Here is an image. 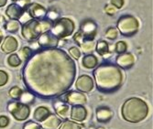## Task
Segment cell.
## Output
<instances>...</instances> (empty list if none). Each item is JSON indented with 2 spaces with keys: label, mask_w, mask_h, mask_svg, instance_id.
I'll return each mask as SVG.
<instances>
[{
  "label": "cell",
  "mask_w": 153,
  "mask_h": 129,
  "mask_svg": "<svg viewBox=\"0 0 153 129\" xmlns=\"http://www.w3.org/2000/svg\"><path fill=\"white\" fill-rule=\"evenodd\" d=\"M76 64L63 50L42 49L31 54L23 68V81L32 94L41 98L57 97L73 85Z\"/></svg>",
  "instance_id": "1"
},
{
  "label": "cell",
  "mask_w": 153,
  "mask_h": 129,
  "mask_svg": "<svg viewBox=\"0 0 153 129\" xmlns=\"http://www.w3.org/2000/svg\"><path fill=\"white\" fill-rule=\"evenodd\" d=\"M94 77L98 91L113 93L120 88L123 74L120 68L112 63H103L94 70Z\"/></svg>",
  "instance_id": "2"
},
{
  "label": "cell",
  "mask_w": 153,
  "mask_h": 129,
  "mask_svg": "<svg viewBox=\"0 0 153 129\" xmlns=\"http://www.w3.org/2000/svg\"><path fill=\"white\" fill-rule=\"evenodd\" d=\"M122 117L129 123H140L149 114V106L144 100L132 97L128 99L121 108Z\"/></svg>",
  "instance_id": "3"
},
{
  "label": "cell",
  "mask_w": 153,
  "mask_h": 129,
  "mask_svg": "<svg viewBox=\"0 0 153 129\" xmlns=\"http://www.w3.org/2000/svg\"><path fill=\"white\" fill-rule=\"evenodd\" d=\"M49 24L43 23L37 19H30L23 25L22 35L27 41H33L42 34L45 30H48Z\"/></svg>",
  "instance_id": "4"
},
{
  "label": "cell",
  "mask_w": 153,
  "mask_h": 129,
  "mask_svg": "<svg viewBox=\"0 0 153 129\" xmlns=\"http://www.w3.org/2000/svg\"><path fill=\"white\" fill-rule=\"evenodd\" d=\"M74 31V23L72 19L62 18L54 22L51 33L57 39H62L71 36Z\"/></svg>",
  "instance_id": "5"
},
{
  "label": "cell",
  "mask_w": 153,
  "mask_h": 129,
  "mask_svg": "<svg viewBox=\"0 0 153 129\" xmlns=\"http://www.w3.org/2000/svg\"><path fill=\"white\" fill-rule=\"evenodd\" d=\"M117 28L123 36L130 37L135 35L138 30V22L136 18L130 15L122 16L117 22Z\"/></svg>",
  "instance_id": "6"
},
{
  "label": "cell",
  "mask_w": 153,
  "mask_h": 129,
  "mask_svg": "<svg viewBox=\"0 0 153 129\" xmlns=\"http://www.w3.org/2000/svg\"><path fill=\"white\" fill-rule=\"evenodd\" d=\"M7 110L9 113H12L16 120L18 121H24L30 116V109L27 105H24L22 103H19L16 101H13L8 103L7 105Z\"/></svg>",
  "instance_id": "7"
},
{
  "label": "cell",
  "mask_w": 153,
  "mask_h": 129,
  "mask_svg": "<svg viewBox=\"0 0 153 129\" xmlns=\"http://www.w3.org/2000/svg\"><path fill=\"white\" fill-rule=\"evenodd\" d=\"M82 40H93L96 33V25L92 20H86L81 25V30L79 31Z\"/></svg>",
  "instance_id": "8"
},
{
  "label": "cell",
  "mask_w": 153,
  "mask_h": 129,
  "mask_svg": "<svg viewBox=\"0 0 153 129\" xmlns=\"http://www.w3.org/2000/svg\"><path fill=\"white\" fill-rule=\"evenodd\" d=\"M59 39H57L52 33L45 32L41 34L39 37L38 43L39 47L42 49H51V48H56L58 45Z\"/></svg>",
  "instance_id": "9"
},
{
  "label": "cell",
  "mask_w": 153,
  "mask_h": 129,
  "mask_svg": "<svg viewBox=\"0 0 153 129\" xmlns=\"http://www.w3.org/2000/svg\"><path fill=\"white\" fill-rule=\"evenodd\" d=\"M75 87L81 93H89L94 88V81L89 75H82L76 80Z\"/></svg>",
  "instance_id": "10"
},
{
  "label": "cell",
  "mask_w": 153,
  "mask_h": 129,
  "mask_svg": "<svg viewBox=\"0 0 153 129\" xmlns=\"http://www.w3.org/2000/svg\"><path fill=\"white\" fill-rule=\"evenodd\" d=\"M26 10L32 19L37 20L45 19L47 17V10L39 4H30Z\"/></svg>",
  "instance_id": "11"
},
{
  "label": "cell",
  "mask_w": 153,
  "mask_h": 129,
  "mask_svg": "<svg viewBox=\"0 0 153 129\" xmlns=\"http://www.w3.org/2000/svg\"><path fill=\"white\" fill-rule=\"evenodd\" d=\"M65 102L71 105H83L86 103V96L82 93L70 92L65 95Z\"/></svg>",
  "instance_id": "12"
},
{
  "label": "cell",
  "mask_w": 153,
  "mask_h": 129,
  "mask_svg": "<svg viewBox=\"0 0 153 129\" xmlns=\"http://www.w3.org/2000/svg\"><path fill=\"white\" fill-rule=\"evenodd\" d=\"M135 62L134 56L131 53H122L117 58V64L119 68L124 70L130 69Z\"/></svg>",
  "instance_id": "13"
},
{
  "label": "cell",
  "mask_w": 153,
  "mask_h": 129,
  "mask_svg": "<svg viewBox=\"0 0 153 129\" xmlns=\"http://www.w3.org/2000/svg\"><path fill=\"white\" fill-rule=\"evenodd\" d=\"M25 11H26L25 8L19 6L18 3H13L7 7L6 10V14L11 20H17L21 18Z\"/></svg>",
  "instance_id": "14"
},
{
  "label": "cell",
  "mask_w": 153,
  "mask_h": 129,
  "mask_svg": "<svg viewBox=\"0 0 153 129\" xmlns=\"http://www.w3.org/2000/svg\"><path fill=\"white\" fill-rule=\"evenodd\" d=\"M70 116L76 122H82L87 116V111L83 105H74L70 111Z\"/></svg>",
  "instance_id": "15"
},
{
  "label": "cell",
  "mask_w": 153,
  "mask_h": 129,
  "mask_svg": "<svg viewBox=\"0 0 153 129\" xmlns=\"http://www.w3.org/2000/svg\"><path fill=\"white\" fill-rule=\"evenodd\" d=\"M113 118V111L108 107L102 106L96 110V119L100 123H108Z\"/></svg>",
  "instance_id": "16"
},
{
  "label": "cell",
  "mask_w": 153,
  "mask_h": 129,
  "mask_svg": "<svg viewBox=\"0 0 153 129\" xmlns=\"http://www.w3.org/2000/svg\"><path fill=\"white\" fill-rule=\"evenodd\" d=\"M18 47H19L18 40L12 36H8L3 40V43L1 45V50L5 53H11L13 51L17 50Z\"/></svg>",
  "instance_id": "17"
},
{
  "label": "cell",
  "mask_w": 153,
  "mask_h": 129,
  "mask_svg": "<svg viewBox=\"0 0 153 129\" xmlns=\"http://www.w3.org/2000/svg\"><path fill=\"white\" fill-rule=\"evenodd\" d=\"M41 127L44 129H57L61 125V120L54 114H50V116L43 121L41 122Z\"/></svg>",
  "instance_id": "18"
},
{
  "label": "cell",
  "mask_w": 153,
  "mask_h": 129,
  "mask_svg": "<svg viewBox=\"0 0 153 129\" xmlns=\"http://www.w3.org/2000/svg\"><path fill=\"white\" fill-rule=\"evenodd\" d=\"M51 114L50 110L45 106H39L34 112V119L38 122H43Z\"/></svg>",
  "instance_id": "19"
},
{
  "label": "cell",
  "mask_w": 153,
  "mask_h": 129,
  "mask_svg": "<svg viewBox=\"0 0 153 129\" xmlns=\"http://www.w3.org/2000/svg\"><path fill=\"white\" fill-rule=\"evenodd\" d=\"M82 63V66L86 69H94L98 64V60H97V58L94 55L87 54L83 57Z\"/></svg>",
  "instance_id": "20"
},
{
  "label": "cell",
  "mask_w": 153,
  "mask_h": 129,
  "mask_svg": "<svg viewBox=\"0 0 153 129\" xmlns=\"http://www.w3.org/2000/svg\"><path fill=\"white\" fill-rule=\"evenodd\" d=\"M55 111L59 114L62 118H68L70 116V107L66 104L62 103H58L55 105Z\"/></svg>",
  "instance_id": "21"
},
{
  "label": "cell",
  "mask_w": 153,
  "mask_h": 129,
  "mask_svg": "<svg viewBox=\"0 0 153 129\" xmlns=\"http://www.w3.org/2000/svg\"><path fill=\"white\" fill-rule=\"evenodd\" d=\"M96 51H97V53H98L99 55L105 57L108 54V52H109L108 44L105 41H104V40H100L98 43H97V45H96Z\"/></svg>",
  "instance_id": "22"
},
{
  "label": "cell",
  "mask_w": 153,
  "mask_h": 129,
  "mask_svg": "<svg viewBox=\"0 0 153 129\" xmlns=\"http://www.w3.org/2000/svg\"><path fill=\"white\" fill-rule=\"evenodd\" d=\"M19 27H20V24L18 20H9L7 22L5 26L6 30L10 33H16L19 30Z\"/></svg>",
  "instance_id": "23"
},
{
  "label": "cell",
  "mask_w": 153,
  "mask_h": 129,
  "mask_svg": "<svg viewBox=\"0 0 153 129\" xmlns=\"http://www.w3.org/2000/svg\"><path fill=\"white\" fill-rule=\"evenodd\" d=\"M59 129H82V126L76 122H74L71 120H66L62 125H60Z\"/></svg>",
  "instance_id": "24"
},
{
  "label": "cell",
  "mask_w": 153,
  "mask_h": 129,
  "mask_svg": "<svg viewBox=\"0 0 153 129\" xmlns=\"http://www.w3.org/2000/svg\"><path fill=\"white\" fill-rule=\"evenodd\" d=\"M20 102L24 105H30L34 102V95L31 93H22L20 98Z\"/></svg>",
  "instance_id": "25"
},
{
  "label": "cell",
  "mask_w": 153,
  "mask_h": 129,
  "mask_svg": "<svg viewBox=\"0 0 153 129\" xmlns=\"http://www.w3.org/2000/svg\"><path fill=\"white\" fill-rule=\"evenodd\" d=\"M81 48H82V52L85 53H89V52H92L94 50V43L93 40H85L83 41L82 43L80 44Z\"/></svg>",
  "instance_id": "26"
},
{
  "label": "cell",
  "mask_w": 153,
  "mask_h": 129,
  "mask_svg": "<svg viewBox=\"0 0 153 129\" xmlns=\"http://www.w3.org/2000/svg\"><path fill=\"white\" fill-rule=\"evenodd\" d=\"M22 93L23 91L19 87H18V86H14V87H12L9 90V95L13 100H19Z\"/></svg>",
  "instance_id": "27"
},
{
  "label": "cell",
  "mask_w": 153,
  "mask_h": 129,
  "mask_svg": "<svg viewBox=\"0 0 153 129\" xmlns=\"http://www.w3.org/2000/svg\"><path fill=\"white\" fill-rule=\"evenodd\" d=\"M8 64L12 67H18L21 63V60L18 54H11L7 59Z\"/></svg>",
  "instance_id": "28"
},
{
  "label": "cell",
  "mask_w": 153,
  "mask_h": 129,
  "mask_svg": "<svg viewBox=\"0 0 153 129\" xmlns=\"http://www.w3.org/2000/svg\"><path fill=\"white\" fill-rule=\"evenodd\" d=\"M117 36H118V31L116 27H109L105 32V37L111 40L116 39Z\"/></svg>",
  "instance_id": "29"
},
{
  "label": "cell",
  "mask_w": 153,
  "mask_h": 129,
  "mask_svg": "<svg viewBox=\"0 0 153 129\" xmlns=\"http://www.w3.org/2000/svg\"><path fill=\"white\" fill-rule=\"evenodd\" d=\"M127 50V43L125 41H118L116 45V51L118 54L125 53V51Z\"/></svg>",
  "instance_id": "30"
},
{
  "label": "cell",
  "mask_w": 153,
  "mask_h": 129,
  "mask_svg": "<svg viewBox=\"0 0 153 129\" xmlns=\"http://www.w3.org/2000/svg\"><path fill=\"white\" fill-rule=\"evenodd\" d=\"M31 54H32V50L29 47H24L20 51V55H22V58L24 61H27L29 59L31 56Z\"/></svg>",
  "instance_id": "31"
},
{
  "label": "cell",
  "mask_w": 153,
  "mask_h": 129,
  "mask_svg": "<svg viewBox=\"0 0 153 129\" xmlns=\"http://www.w3.org/2000/svg\"><path fill=\"white\" fill-rule=\"evenodd\" d=\"M23 129H42V127H41V125H39V124H37L35 122L29 121L24 125Z\"/></svg>",
  "instance_id": "32"
},
{
  "label": "cell",
  "mask_w": 153,
  "mask_h": 129,
  "mask_svg": "<svg viewBox=\"0 0 153 129\" xmlns=\"http://www.w3.org/2000/svg\"><path fill=\"white\" fill-rule=\"evenodd\" d=\"M8 81V75L6 71L0 70V86H4Z\"/></svg>",
  "instance_id": "33"
},
{
  "label": "cell",
  "mask_w": 153,
  "mask_h": 129,
  "mask_svg": "<svg viewBox=\"0 0 153 129\" xmlns=\"http://www.w3.org/2000/svg\"><path fill=\"white\" fill-rule=\"evenodd\" d=\"M69 52H70L71 56H73L74 59H79L81 56V51L77 47H72L69 50Z\"/></svg>",
  "instance_id": "34"
},
{
  "label": "cell",
  "mask_w": 153,
  "mask_h": 129,
  "mask_svg": "<svg viewBox=\"0 0 153 129\" xmlns=\"http://www.w3.org/2000/svg\"><path fill=\"white\" fill-rule=\"evenodd\" d=\"M9 125V119L6 116H0V128H5Z\"/></svg>",
  "instance_id": "35"
},
{
  "label": "cell",
  "mask_w": 153,
  "mask_h": 129,
  "mask_svg": "<svg viewBox=\"0 0 153 129\" xmlns=\"http://www.w3.org/2000/svg\"><path fill=\"white\" fill-rule=\"evenodd\" d=\"M113 7H116L117 8H121L124 5V0H111Z\"/></svg>",
  "instance_id": "36"
},
{
  "label": "cell",
  "mask_w": 153,
  "mask_h": 129,
  "mask_svg": "<svg viewBox=\"0 0 153 129\" xmlns=\"http://www.w3.org/2000/svg\"><path fill=\"white\" fill-rule=\"evenodd\" d=\"M105 12L107 14H109V15H113V14H115V9L113 8V6H106Z\"/></svg>",
  "instance_id": "37"
},
{
  "label": "cell",
  "mask_w": 153,
  "mask_h": 129,
  "mask_svg": "<svg viewBox=\"0 0 153 129\" xmlns=\"http://www.w3.org/2000/svg\"><path fill=\"white\" fill-rule=\"evenodd\" d=\"M7 0H0V7H4L7 4Z\"/></svg>",
  "instance_id": "38"
},
{
  "label": "cell",
  "mask_w": 153,
  "mask_h": 129,
  "mask_svg": "<svg viewBox=\"0 0 153 129\" xmlns=\"http://www.w3.org/2000/svg\"><path fill=\"white\" fill-rule=\"evenodd\" d=\"M2 39H3V34H2L1 31H0V43L2 42Z\"/></svg>",
  "instance_id": "39"
},
{
  "label": "cell",
  "mask_w": 153,
  "mask_h": 129,
  "mask_svg": "<svg viewBox=\"0 0 153 129\" xmlns=\"http://www.w3.org/2000/svg\"><path fill=\"white\" fill-rule=\"evenodd\" d=\"M98 129H105L104 127H100V128H98Z\"/></svg>",
  "instance_id": "40"
},
{
  "label": "cell",
  "mask_w": 153,
  "mask_h": 129,
  "mask_svg": "<svg viewBox=\"0 0 153 129\" xmlns=\"http://www.w3.org/2000/svg\"><path fill=\"white\" fill-rule=\"evenodd\" d=\"M12 1H19V0H12Z\"/></svg>",
  "instance_id": "41"
}]
</instances>
